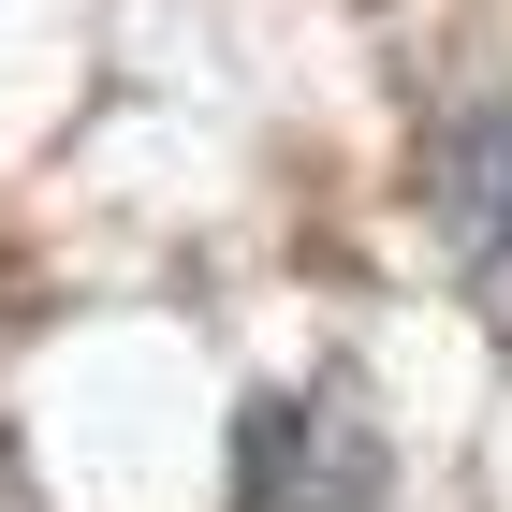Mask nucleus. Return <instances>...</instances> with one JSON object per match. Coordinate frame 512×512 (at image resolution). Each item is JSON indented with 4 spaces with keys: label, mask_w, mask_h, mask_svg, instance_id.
I'll return each mask as SVG.
<instances>
[{
    "label": "nucleus",
    "mask_w": 512,
    "mask_h": 512,
    "mask_svg": "<svg viewBox=\"0 0 512 512\" xmlns=\"http://www.w3.org/2000/svg\"><path fill=\"white\" fill-rule=\"evenodd\" d=\"M0 512H30V469H15V454H0Z\"/></svg>",
    "instance_id": "obj_1"
}]
</instances>
